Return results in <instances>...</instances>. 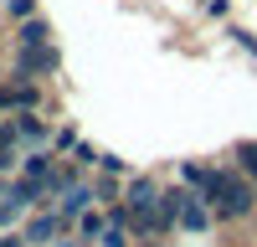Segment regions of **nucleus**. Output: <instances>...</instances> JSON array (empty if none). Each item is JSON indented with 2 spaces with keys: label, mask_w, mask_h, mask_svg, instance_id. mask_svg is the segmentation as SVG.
Listing matches in <instances>:
<instances>
[{
  "label": "nucleus",
  "mask_w": 257,
  "mask_h": 247,
  "mask_svg": "<svg viewBox=\"0 0 257 247\" xmlns=\"http://www.w3.org/2000/svg\"><path fill=\"white\" fill-rule=\"evenodd\" d=\"M62 52L57 47H41V52H16V77H31V72H57Z\"/></svg>",
  "instance_id": "obj_4"
},
{
  "label": "nucleus",
  "mask_w": 257,
  "mask_h": 247,
  "mask_svg": "<svg viewBox=\"0 0 257 247\" xmlns=\"http://www.w3.org/2000/svg\"><path fill=\"white\" fill-rule=\"evenodd\" d=\"M11 129H16V144H26V150H52V129L36 113H16Z\"/></svg>",
  "instance_id": "obj_2"
},
{
  "label": "nucleus",
  "mask_w": 257,
  "mask_h": 247,
  "mask_svg": "<svg viewBox=\"0 0 257 247\" xmlns=\"http://www.w3.org/2000/svg\"><path fill=\"white\" fill-rule=\"evenodd\" d=\"M57 155L52 150H26V155H21V180H31V185H47L52 175H57Z\"/></svg>",
  "instance_id": "obj_3"
},
{
  "label": "nucleus",
  "mask_w": 257,
  "mask_h": 247,
  "mask_svg": "<svg viewBox=\"0 0 257 247\" xmlns=\"http://www.w3.org/2000/svg\"><path fill=\"white\" fill-rule=\"evenodd\" d=\"M21 237H26V247H57L62 237H77V226L62 221L57 211H31L21 221Z\"/></svg>",
  "instance_id": "obj_1"
},
{
  "label": "nucleus",
  "mask_w": 257,
  "mask_h": 247,
  "mask_svg": "<svg viewBox=\"0 0 257 247\" xmlns=\"http://www.w3.org/2000/svg\"><path fill=\"white\" fill-rule=\"evenodd\" d=\"M41 47H52V26L47 21H21V52H41Z\"/></svg>",
  "instance_id": "obj_7"
},
{
  "label": "nucleus",
  "mask_w": 257,
  "mask_h": 247,
  "mask_svg": "<svg viewBox=\"0 0 257 247\" xmlns=\"http://www.w3.org/2000/svg\"><path fill=\"white\" fill-rule=\"evenodd\" d=\"M206 175H211V165H196V160H180V185H185V191H201V185H206Z\"/></svg>",
  "instance_id": "obj_9"
},
{
  "label": "nucleus",
  "mask_w": 257,
  "mask_h": 247,
  "mask_svg": "<svg viewBox=\"0 0 257 247\" xmlns=\"http://www.w3.org/2000/svg\"><path fill=\"white\" fill-rule=\"evenodd\" d=\"M237 165H242V175H247V180H257V139L237 144Z\"/></svg>",
  "instance_id": "obj_10"
},
{
  "label": "nucleus",
  "mask_w": 257,
  "mask_h": 247,
  "mask_svg": "<svg viewBox=\"0 0 257 247\" xmlns=\"http://www.w3.org/2000/svg\"><path fill=\"white\" fill-rule=\"evenodd\" d=\"M77 150V129H52V155H67Z\"/></svg>",
  "instance_id": "obj_12"
},
{
  "label": "nucleus",
  "mask_w": 257,
  "mask_h": 247,
  "mask_svg": "<svg viewBox=\"0 0 257 247\" xmlns=\"http://www.w3.org/2000/svg\"><path fill=\"white\" fill-rule=\"evenodd\" d=\"M31 11H36V0H11V16L16 21H31Z\"/></svg>",
  "instance_id": "obj_14"
},
{
  "label": "nucleus",
  "mask_w": 257,
  "mask_h": 247,
  "mask_svg": "<svg viewBox=\"0 0 257 247\" xmlns=\"http://www.w3.org/2000/svg\"><path fill=\"white\" fill-rule=\"evenodd\" d=\"M77 247H98V242H82V237H77Z\"/></svg>",
  "instance_id": "obj_16"
},
{
  "label": "nucleus",
  "mask_w": 257,
  "mask_h": 247,
  "mask_svg": "<svg viewBox=\"0 0 257 247\" xmlns=\"http://www.w3.org/2000/svg\"><path fill=\"white\" fill-rule=\"evenodd\" d=\"M211 221H216V216H211V206L190 191L185 206H180V232H211Z\"/></svg>",
  "instance_id": "obj_6"
},
{
  "label": "nucleus",
  "mask_w": 257,
  "mask_h": 247,
  "mask_svg": "<svg viewBox=\"0 0 257 247\" xmlns=\"http://www.w3.org/2000/svg\"><path fill=\"white\" fill-rule=\"evenodd\" d=\"M0 247H26V237L21 232H0Z\"/></svg>",
  "instance_id": "obj_15"
},
{
  "label": "nucleus",
  "mask_w": 257,
  "mask_h": 247,
  "mask_svg": "<svg viewBox=\"0 0 257 247\" xmlns=\"http://www.w3.org/2000/svg\"><path fill=\"white\" fill-rule=\"evenodd\" d=\"M36 103H41V93L31 88V82H6V88H0V108H16V113H36Z\"/></svg>",
  "instance_id": "obj_5"
},
{
  "label": "nucleus",
  "mask_w": 257,
  "mask_h": 247,
  "mask_svg": "<svg viewBox=\"0 0 257 247\" xmlns=\"http://www.w3.org/2000/svg\"><path fill=\"white\" fill-rule=\"evenodd\" d=\"M72 165H77L82 175H88V170H98V150H93V144H82V139H77V150H72Z\"/></svg>",
  "instance_id": "obj_11"
},
{
  "label": "nucleus",
  "mask_w": 257,
  "mask_h": 247,
  "mask_svg": "<svg viewBox=\"0 0 257 247\" xmlns=\"http://www.w3.org/2000/svg\"><path fill=\"white\" fill-rule=\"evenodd\" d=\"M123 170H128V165H123L118 155H98V175H108V180H113V175H123Z\"/></svg>",
  "instance_id": "obj_13"
},
{
  "label": "nucleus",
  "mask_w": 257,
  "mask_h": 247,
  "mask_svg": "<svg viewBox=\"0 0 257 247\" xmlns=\"http://www.w3.org/2000/svg\"><path fill=\"white\" fill-rule=\"evenodd\" d=\"M103 226H108V211H103V206H93V211H82V216H77V237H82V242H98V237H103Z\"/></svg>",
  "instance_id": "obj_8"
}]
</instances>
